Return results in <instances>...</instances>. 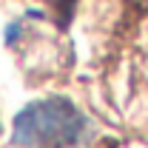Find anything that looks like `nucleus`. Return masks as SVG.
I'll return each mask as SVG.
<instances>
[{"mask_svg": "<svg viewBox=\"0 0 148 148\" xmlns=\"http://www.w3.org/2000/svg\"><path fill=\"white\" fill-rule=\"evenodd\" d=\"M49 3H51V6H57L60 12H63V9H66V12H71V6L77 3V0H49Z\"/></svg>", "mask_w": 148, "mask_h": 148, "instance_id": "2", "label": "nucleus"}, {"mask_svg": "<svg viewBox=\"0 0 148 148\" xmlns=\"http://www.w3.org/2000/svg\"><path fill=\"white\" fill-rule=\"evenodd\" d=\"M88 140V120L63 97H46L14 117V145L77 148Z\"/></svg>", "mask_w": 148, "mask_h": 148, "instance_id": "1", "label": "nucleus"}]
</instances>
